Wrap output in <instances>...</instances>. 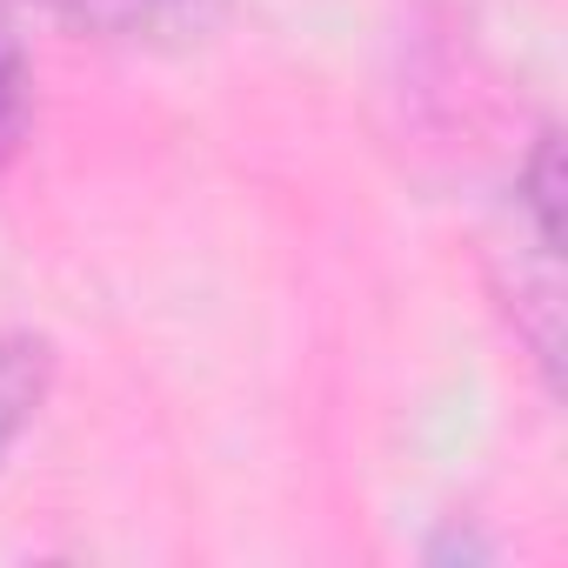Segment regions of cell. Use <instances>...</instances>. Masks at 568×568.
<instances>
[{"label":"cell","instance_id":"6da1fadb","mask_svg":"<svg viewBox=\"0 0 568 568\" xmlns=\"http://www.w3.org/2000/svg\"><path fill=\"white\" fill-rule=\"evenodd\" d=\"M14 141H21V61L0 41V161L14 154Z\"/></svg>","mask_w":568,"mask_h":568}]
</instances>
